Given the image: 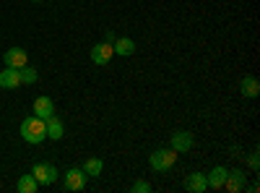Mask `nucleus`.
<instances>
[{
  "instance_id": "1",
  "label": "nucleus",
  "mask_w": 260,
  "mask_h": 193,
  "mask_svg": "<svg viewBox=\"0 0 260 193\" xmlns=\"http://www.w3.org/2000/svg\"><path fill=\"white\" fill-rule=\"evenodd\" d=\"M21 139H24L26 144H42L47 139V123L42 118H37V115L26 118L24 123H21Z\"/></svg>"
},
{
  "instance_id": "2",
  "label": "nucleus",
  "mask_w": 260,
  "mask_h": 193,
  "mask_svg": "<svg viewBox=\"0 0 260 193\" xmlns=\"http://www.w3.org/2000/svg\"><path fill=\"white\" fill-rule=\"evenodd\" d=\"M175 162H177V152L172 146L169 149H156V152L148 157L151 170H156V173H167V170L175 167Z\"/></svg>"
},
{
  "instance_id": "3",
  "label": "nucleus",
  "mask_w": 260,
  "mask_h": 193,
  "mask_svg": "<svg viewBox=\"0 0 260 193\" xmlns=\"http://www.w3.org/2000/svg\"><path fill=\"white\" fill-rule=\"evenodd\" d=\"M31 175L39 185H52L57 180V167L55 164H47V162H37L34 170H31Z\"/></svg>"
},
{
  "instance_id": "4",
  "label": "nucleus",
  "mask_w": 260,
  "mask_h": 193,
  "mask_svg": "<svg viewBox=\"0 0 260 193\" xmlns=\"http://www.w3.org/2000/svg\"><path fill=\"white\" fill-rule=\"evenodd\" d=\"M86 180H89V175L83 173V167H71L68 173H65V190H83L86 188Z\"/></svg>"
},
{
  "instance_id": "5",
  "label": "nucleus",
  "mask_w": 260,
  "mask_h": 193,
  "mask_svg": "<svg viewBox=\"0 0 260 193\" xmlns=\"http://www.w3.org/2000/svg\"><path fill=\"white\" fill-rule=\"evenodd\" d=\"M3 63L8 68H24L26 63H29V55H26V50L24 47H11V50H6V55H3Z\"/></svg>"
},
{
  "instance_id": "6",
  "label": "nucleus",
  "mask_w": 260,
  "mask_h": 193,
  "mask_svg": "<svg viewBox=\"0 0 260 193\" xmlns=\"http://www.w3.org/2000/svg\"><path fill=\"white\" fill-rule=\"evenodd\" d=\"M112 55H115V50H112L110 42H99V45L91 47V60L96 66H107V63L112 60Z\"/></svg>"
},
{
  "instance_id": "7",
  "label": "nucleus",
  "mask_w": 260,
  "mask_h": 193,
  "mask_svg": "<svg viewBox=\"0 0 260 193\" xmlns=\"http://www.w3.org/2000/svg\"><path fill=\"white\" fill-rule=\"evenodd\" d=\"M224 188L229 193H240L245 188V173H242V170H229L226 180H224Z\"/></svg>"
},
{
  "instance_id": "8",
  "label": "nucleus",
  "mask_w": 260,
  "mask_h": 193,
  "mask_svg": "<svg viewBox=\"0 0 260 193\" xmlns=\"http://www.w3.org/2000/svg\"><path fill=\"white\" fill-rule=\"evenodd\" d=\"M172 149H175L177 154L190 152V149H192V133H187V131H177L175 136H172Z\"/></svg>"
},
{
  "instance_id": "9",
  "label": "nucleus",
  "mask_w": 260,
  "mask_h": 193,
  "mask_svg": "<svg viewBox=\"0 0 260 193\" xmlns=\"http://www.w3.org/2000/svg\"><path fill=\"white\" fill-rule=\"evenodd\" d=\"M185 190H190V193H203V190H208L206 175H203V173H190V175L185 178Z\"/></svg>"
},
{
  "instance_id": "10",
  "label": "nucleus",
  "mask_w": 260,
  "mask_h": 193,
  "mask_svg": "<svg viewBox=\"0 0 260 193\" xmlns=\"http://www.w3.org/2000/svg\"><path fill=\"white\" fill-rule=\"evenodd\" d=\"M34 113H37V118L47 120L50 115H55V102L50 97H37L34 99Z\"/></svg>"
},
{
  "instance_id": "11",
  "label": "nucleus",
  "mask_w": 260,
  "mask_h": 193,
  "mask_svg": "<svg viewBox=\"0 0 260 193\" xmlns=\"http://www.w3.org/2000/svg\"><path fill=\"white\" fill-rule=\"evenodd\" d=\"M226 173H229L226 167H213L211 173L206 175L208 188H213V190H221V188H224V180H226Z\"/></svg>"
},
{
  "instance_id": "12",
  "label": "nucleus",
  "mask_w": 260,
  "mask_h": 193,
  "mask_svg": "<svg viewBox=\"0 0 260 193\" xmlns=\"http://www.w3.org/2000/svg\"><path fill=\"white\" fill-rule=\"evenodd\" d=\"M112 50H115V55H120V58H130V55L136 52V42L130 39V37H120V39L112 42Z\"/></svg>"
},
{
  "instance_id": "13",
  "label": "nucleus",
  "mask_w": 260,
  "mask_h": 193,
  "mask_svg": "<svg viewBox=\"0 0 260 193\" xmlns=\"http://www.w3.org/2000/svg\"><path fill=\"white\" fill-rule=\"evenodd\" d=\"M16 87H21V76L16 68L6 66V71H0V89H16Z\"/></svg>"
},
{
  "instance_id": "14",
  "label": "nucleus",
  "mask_w": 260,
  "mask_h": 193,
  "mask_svg": "<svg viewBox=\"0 0 260 193\" xmlns=\"http://www.w3.org/2000/svg\"><path fill=\"white\" fill-rule=\"evenodd\" d=\"M240 89H242V94H245L247 99H255V97L260 94V81H257L255 76H245L242 84H240Z\"/></svg>"
},
{
  "instance_id": "15",
  "label": "nucleus",
  "mask_w": 260,
  "mask_h": 193,
  "mask_svg": "<svg viewBox=\"0 0 260 193\" xmlns=\"http://www.w3.org/2000/svg\"><path fill=\"white\" fill-rule=\"evenodd\" d=\"M45 123H47V139H52V141H60V139H62V131H65V128H62V123H60L55 115H50Z\"/></svg>"
},
{
  "instance_id": "16",
  "label": "nucleus",
  "mask_w": 260,
  "mask_h": 193,
  "mask_svg": "<svg viewBox=\"0 0 260 193\" xmlns=\"http://www.w3.org/2000/svg\"><path fill=\"white\" fill-rule=\"evenodd\" d=\"M102 170H104V162L99 157H91V159H86L83 162V173L89 175V178H99L102 175Z\"/></svg>"
},
{
  "instance_id": "17",
  "label": "nucleus",
  "mask_w": 260,
  "mask_h": 193,
  "mask_svg": "<svg viewBox=\"0 0 260 193\" xmlns=\"http://www.w3.org/2000/svg\"><path fill=\"white\" fill-rule=\"evenodd\" d=\"M16 188H18V193H37L39 183L34 180V175H21L18 183H16Z\"/></svg>"
},
{
  "instance_id": "18",
  "label": "nucleus",
  "mask_w": 260,
  "mask_h": 193,
  "mask_svg": "<svg viewBox=\"0 0 260 193\" xmlns=\"http://www.w3.org/2000/svg\"><path fill=\"white\" fill-rule=\"evenodd\" d=\"M18 76H21V84H37V78H39L37 68H31V66L18 68Z\"/></svg>"
},
{
  "instance_id": "19",
  "label": "nucleus",
  "mask_w": 260,
  "mask_h": 193,
  "mask_svg": "<svg viewBox=\"0 0 260 193\" xmlns=\"http://www.w3.org/2000/svg\"><path fill=\"white\" fill-rule=\"evenodd\" d=\"M133 193H148L151 190V185L146 183V180H138V183H133V188H130Z\"/></svg>"
},
{
  "instance_id": "20",
  "label": "nucleus",
  "mask_w": 260,
  "mask_h": 193,
  "mask_svg": "<svg viewBox=\"0 0 260 193\" xmlns=\"http://www.w3.org/2000/svg\"><path fill=\"white\" fill-rule=\"evenodd\" d=\"M104 42H110V45H112V42H115V34H112L110 29H107V34H104Z\"/></svg>"
},
{
  "instance_id": "21",
  "label": "nucleus",
  "mask_w": 260,
  "mask_h": 193,
  "mask_svg": "<svg viewBox=\"0 0 260 193\" xmlns=\"http://www.w3.org/2000/svg\"><path fill=\"white\" fill-rule=\"evenodd\" d=\"M250 167H252V170H257V154H252V157H250Z\"/></svg>"
}]
</instances>
